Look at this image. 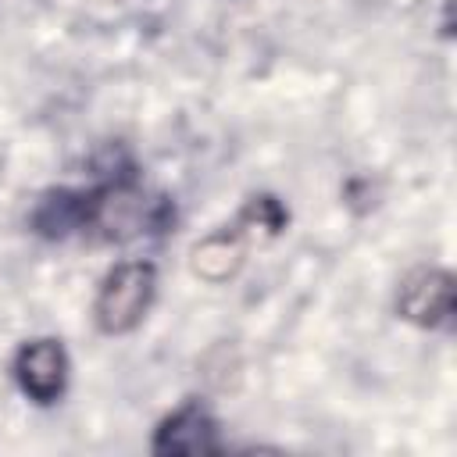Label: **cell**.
Here are the masks:
<instances>
[{"label":"cell","instance_id":"cell-1","mask_svg":"<svg viewBox=\"0 0 457 457\" xmlns=\"http://www.w3.org/2000/svg\"><path fill=\"white\" fill-rule=\"evenodd\" d=\"M154 286H157L154 264H146V261L118 264L104 278V286L96 293V303H93L100 332H107V336L132 332L143 321V314H146V307L154 300Z\"/></svg>","mask_w":457,"mask_h":457},{"label":"cell","instance_id":"cell-2","mask_svg":"<svg viewBox=\"0 0 457 457\" xmlns=\"http://www.w3.org/2000/svg\"><path fill=\"white\" fill-rule=\"evenodd\" d=\"M157 221H161L157 200H150L143 189H136L129 182H114L89 196V225L100 228L104 239L125 243V239L150 232Z\"/></svg>","mask_w":457,"mask_h":457},{"label":"cell","instance_id":"cell-3","mask_svg":"<svg viewBox=\"0 0 457 457\" xmlns=\"http://www.w3.org/2000/svg\"><path fill=\"white\" fill-rule=\"evenodd\" d=\"M14 378L36 403H54L68 382V357L57 339H32L14 357Z\"/></svg>","mask_w":457,"mask_h":457},{"label":"cell","instance_id":"cell-4","mask_svg":"<svg viewBox=\"0 0 457 457\" xmlns=\"http://www.w3.org/2000/svg\"><path fill=\"white\" fill-rule=\"evenodd\" d=\"M396 311L400 318L421 325V328H436L453 314V278L443 268H418L403 278L400 296H396Z\"/></svg>","mask_w":457,"mask_h":457},{"label":"cell","instance_id":"cell-5","mask_svg":"<svg viewBox=\"0 0 457 457\" xmlns=\"http://www.w3.org/2000/svg\"><path fill=\"white\" fill-rule=\"evenodd\" d=\"M218 443V425L214 418L189 403L182 411H175L171 418H164V425L154 436V450L157 453H214Z\"/></svg>","mask_w":457,"mask_h":457},{"label":"cell","instance_id":"cell-6","mask_svg":"<svg viewBox=\"0 0 457 457\" xmlns=\"http://www.w3.org/2000/svg\"><path fill=\"white\" fill-rule=\"evenodd\" d=\"M243 264V239L239 232H211L189 250V271L204 282H228Z\"/></svg>","mask_w":457,"mask_h":457},{"label":"cell","instance_id":"cell-7","mask_svg":"<svg viewBox=\"0 0 457 457\" xmlns=\"http://www.w3.org/2000/svg\"><path fill=\"white\" fill-rule=\"evenodd\" d=\"M32 225L43 232V236H68L82 225H89V196L82 193H68V189H57V193H46L39 200V207L32 211Z\"/></svg>","mask_w":457,"mask_h":457}]
</instances>
